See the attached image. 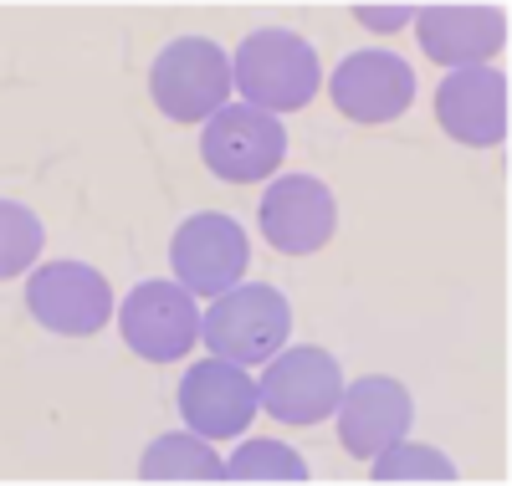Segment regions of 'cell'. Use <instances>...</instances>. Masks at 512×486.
<instances>
[{
	"label": "cell",
	"instance_id": "6da1fadb",
	"mask_svg": "<svg viewBox=\"0 0 512 486\" xmlns=\"http://www.w3.org/2000/svg\"><path fill=\"white\" fill-rule=\"evenodd\" d=\"M231 77L241 87V98L262 113H292V108H308L318 93V52L313 41H303L297 31H251L241 41V52L231 62Z\"/></svg>",
	"mask_w": 512,
	"mask_h": 486
},
{
	"label": "cell",
	"instance_id": "7a4b0ae2",
	"mask_svg": "<svg viewBox=\"0 0 512 486\" xmlns=\"http://www.w3.org/2000/svg\"><path fill=\"white\" fill-rule=\"evenodd\" d=\"M292 333V302L256 282V287H231L210 302V313L200 318V338L216 359H231V364H272L282 343Z\"/></svg>",
	"mask_w": 512,
	"mask_h": 486
},
{
	"label": "cell",
	"instance_id": "3957f363",
	"mask_svg": "<svg viewBox=\"0 0 512 486\" xmlns=\"http://www.w3.org/2000/svg\"><path fill=\"white\" fill-rule=\"evenodd\" d=\"M231 87H236V77H231L226 52L205 36L169 41L149 67V93H154L159 113L175 123H210L226 108Z\"/></svg>",
	"mask_w": 512,
	"mask_h": 486
},
{
	"label": "cell",
	"instance_id": "277c9868",
	"mask_svg": "<svg viewBox=\"0 0 512 486\" xmlns=\"http://www.w3.org/2000/svg\"><path fill=\"white\" fill-rule=\"evenodd\" d=\"M262 410L282 425H318L338 410V394H344V369L328 348H313V343H297V348H282L277 359L267 364L262 384Z\"/></svg>",
	"mask_w": 512,
	"mask_h": 486
},
{
	"label": "cell",
	"instance_id": "5b68a950",
	"mask_svg": "<svg viewBox=\"0 0 512 486\" xmlns=\"http://www.w3.org/2000/svg\"><path fill=\"white\" fill-rule=\"evenodd\" d=\"M282 154H287V128L272 113L251 108V103L221 108L200 134V159L210 164L216 180H231V185L267 180V174L282 164Z\"/></svg>",
	"mask_w": 512,
	"mask_h": 486
},
{
	"label": "cell",
	"instance_id": "8992f818",
	"mask_svg": "<svg viewBox=\"0 0 512 486\" xmlns=\"http://www.w3.org/2000/svg\"><path fill=\"white\" fill-rule=\"evenodd\" d=\"M123 343L149 364H175L200 338L195 292L185 282H139L123 302Z\"/></svg>",
	"mask_w": 512,
	"mask_h": 486
},
{
	"label": "cell",
	"instance_id": "52a82bcc",
	"mask_svg": "<svg viewBox=\"0 0 512 486\" xmlns=\"http://www.w3.org/2000/svg\"><path fill=\"white\" fill-rule=\"evenodd\" d=\"M169 261H175V277L190 292L221 297V292L241 287V277L251 267V241H246V231L236 226L231 215L205 210V215H190L185 226L175 231V241H169Z\"/></svg>",
	"mask_w": 512,
	"mask_h": 486
},
{
	"label": "cell",
	"instance_id": "ba28073f",
	"mask_svg": "<svg viewBox=\"0 0 512 486\" xmlns=\"http://www.w3.org/2000/svg\"><path fill=\"white\" fill-rule=\"evenodd\" d=\"M26 307L41 328L62 338H93L113 313V287L88 261H52L26 282Z\"/></svg>",
	"mask_w": 512,
	"mask_h": 486
},
{
	"label": "cell",
	"instance_id": "9c48e42d",
	"mask_svg": "<svg viewBox=\"0 0 512 486\" xmlns=\"http://www.w3.org/2000/svg\"><path fill=\"white\" fill-rule=\"evenodd\" d=\"M256 405H262V394H256V379L231 364V359H200L185 369L180 379V415L195 435L205 440H231L241 435L251 420H256Z\"/></svg>",
	"mask_w": 512,
	"mask_h": 486
},
{
	"label": "cell",
	"instance_id": "30bf717a",
	"mask_svg": "<svg viewBox=\"0 0 512 486\" xmlns=\"http://www.w3.org/2000/svg\"><path fill=\"white\" fill-rule=\"evenodd\" d=\"M338 231V200L313 174H282L262 195V236L282 256H313Z\"/></svg>",
	"mask_w": 512,
	"mask_h": 486
},
{
	"label": "cell",
	"instance_id": "8fae6325",
	"mask_svg": "<svg viewBox=\"0 0 512 486\" xmlns=\"http://www.w3.org/2000/svg\"><path fill=\"white\" fill-rule=\"evenodd\" d=\"M333 108L354 123H395L415 103V67L395 52H354L338 62L333 82Z\"/></svg>",
	"mask_w": 512,
	"mask_h": 486
},
{
	"label": "cell",
	"instance_id": "7c38bea8",
	"mask_svg": "<svg viewBox=\"0 0 512 486\" xmlns=\"http://www.w3.org/2000/svg\"><path fill=\"white\" fill-rule=\"evenodd\" d=\"M436 123L466 149H492L507 139V77L497 67H456L436 87Z\"/></svg>",
	"mask_w": 512,
	"mask_h": 486
},
{
	"label": "cell",
	"instance_id": "4fadbf2b",
	"mask_svg": "<svg viewBox=\"0 0 512 486\" xmlns=\"http://www.w3.org/2000/svg\"><path fill=\"white\" fill-rule=\"evenodd\" d=\"M338 440L359 461H374L379 451H390L395 440L415 420V400L400 379H359L338 394Z\"/></svg>",
	"mask_w": 512,
	"mask_h": 486
},
{
	"label": "cell",
	"instance_id": "5bb4252c",
	"mask_svg": "<svg viewBox=\"0 0 512 486\" xmlns=\"http://www.w3.org/2000/svg\"><path fill=\"white\" fill-rule=\"evenodd\" d=\"M415 31L425 57L441 67H487L507 41V16L492 6H425L415 11Z\"/></svg>",
	"mask_w": 512,
	"mask_h": 486
},
{
	"label": "cell",
	"instance_id": "9a60e30c",
	"mask_svg": "<svg viewBox=\"0 0 512 486\" xmlns=\"http://www.w3.org/2000/svg\"><path fill=\"white\" fill-rule=\"evenodd\" d=\"M144 481H226V466L205 446V435H159L139 461Z\"/></svg>",
	"mask_w": 512,
	"mask_h": 486
},
{
	"label": "cell",
	"instance_id": "2e32d148",
	"mask_svg": "<svg viewBox=\"0 0 512 486\" xmlns=\"http://www.w3.org/2000/svg\"><path fill=\"white\" fill-rule=\"evenodd\" d=\"M226 481H308V461L282 440H246L226 461Z\"/></svg>",
	"mask_w": 512,
	"mask_h": 486
},
{
	"label": "cell",
	"instance_id": "e0dca14e",
	"mask_svg": "<svg viewBox=\"0 0 512 486\" xmlns=\"http://www.w3.org/2000/svg\"><path fill=\"white\" fill-rule=\"evenodd\" d=\"M374 481H456V466L436 451V446H415V440H395L390 451H379L369 461Z\"/></svg>",
	"mask_w": 512,
	"mask_h": 486
},
{
	"label": "cell",
	"instance_id": "ac0fdd59",
	"mask_svg": "<svg viewBox=\"0 0 512 486\" xmlns=\"http://www.w3.org/2000/svg\"><path fill=\"white\" fill-rule=\"evenodd\" d=\"M0 241H6V251H0V277H21L31 267V256L41 251V220L16 205V200H0Z\"/></svg>",
	"mask_w": 512,
	"mask_h": 486
},
{
	"label": "cell",
	"instance_id": "d6986e66",
	"mask_svg": "<svg viewBox=\"0 0 512 486\" xmlns=\"http://www.w3.org/2000/svg\"><path fill=\"white\" fill-rule=\"evenodd\" d=\"M359 21L369 26V31H395V26H405V21H415V11H405V6H390V11H359Z\"/></svg>",
	"mask_w": 512,
	"mask_h": 486
}]
</instances>
